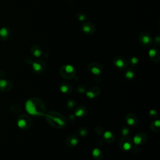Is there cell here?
I'll return each mask as SVG.
<instances>
[{"instance_id": "obj_12", "label": "cell", "mask_w": 160, "mask_h": 160, "mask_svg": "<svg viewBox=\"0 0 160 160\" xmlns=\"http://www.w3.org/2000/svg\"><path fill=\"white\" fill-rule=\"evenodd\" d=\"M104 138L105 140H108V139H111L113 138V134L110 131H106L104 133Z\"/></svg>"}, {"instance_id": "obj_7", "label": "cell", "mask_w": 160, "mask_h": 160, "mask_svg": "<svg viewBox=\"0 0 160 160\" xmlns=\"http://www.w3.org/2000/svg\"><path fill=\"white\" fill-rule=\"evenodd\" d=\"M130 117L127 116L126 118V121H127V123L130 125V126H133L135 123H136V121L134 119V117H131V115L130 114Z\"/></svg>"}, {"instance_id": "obj_3", "label": "cell", "mask_w": 160, "mask_h": 160, "mask_svg": "<svg viewBox=\"0 0 160 160\" xmlns=\"http://www.w3.org/2000/svg\"><path fill=\"white\" fill-rule=\"evenodd\" d=\"M11 34L10 30L7 27H3L0 30V39L3 41H6L8 39Z\"/></svg>"}, {"instance_id": "obj_15", "label": "cell", "mask_w": 160, "mask_h": 160, "mask_svg": "<svg viewBox=\"0 0 160 160\" xmlns=\"http://www.w3.org/2000/svg\"><path fill=\"white\" fill-rule=\"evenodd\" d=\"M78 139L76 138V137H74L73 138H71L70 140V144L71 146H76V145L78 144Z\"/></svg>"}, {"instance_id": "obj_21", "label": "cell", "mask_w": 160, "mask_h": 160, "mask_svg": "<svg viewBox=\"0 0 160 160\" xmlns=\"http://www.w3.org/2000/svg\"><path fill=\"white\" fill-rule=\"evenodd\" d=\"M131 63L133 64H136L137 62H138V60H137V59L136 58H133L131 59Z\"/></svg>"}, {"instance_id": "obj_16", "label": "cell", "mask_w": 160, "mask_h": 160, "mask_svg": "<svg viewBox=\"0 0 160 160\" xmlns=\"http://www.w3.org/2000/svg\"><path fill=\"white\" fill-rule=\"evenodd\" d=\"M128 133H129V129L127 127L124 128L122 130V134L123 136H126Z\"/></svg>"}, {"instance_id": "obj_19", "label": "cell", "mask_w": 160, "mask_h": 160, "mask_svg": "<svg viewBox=\"0 0 160 160\" xmlns=\"http://www.w3.org/2000/svg\"><path fill=\"white\" fill-rule=\"evenodd\" d=\"M154 124L155 125V126L156 127H157V128H159L160 126V121L159 120H156L155 121V122H154Z\"/></svg>"}, {"instance_id": "obj_4", "label": "cell", "mask_w": 160, "mask_h": 160, "mask_svg": "<svg viewBox=\"0 0 160 160\" xmlns=\"http://www.w3.org/2000/svg\"><path fill=\"white\" fill-rule=\"evenodd\" d=\"M143 141V138L141 137V136L140 134H137L134 137L133 139V142L135 145H140Z\"/></svg>"}, {"instance_id": "obj_1", "label": "cell", "mask_w": 160, "mask_h": 160, "mask_svg": "<svg viewBox=\"0 0 160 160\" xmlns=\"http://www.w3.org/2000/svg\"><path fill=\"white\" fill-rule=\"evenodd\" d=\"M31 120L28 116L26 115H21L17 120V124L21 129H26L28 128L31 124Z\"/></svg>"}, {"instance_id": "obj_9", "label": "cell", "mask_w": 160, "mask_h": 160, "mask_svg": "<svg viewBox=\"0 0 160 160\" xmlns=\"http://www.w3.org/2000/svg\"><path fill=\"white\" fill-rule=\"evenodd\" d=\"M33 69L34 70V71H36V72H39L41 70V66L40 63H38V62L36 63H34L33 65Z\"/></svg>"}, {"instance_id": "obj_22", "label": "cell", "mask_w": 160, "mask_h": 160, "mask_svg": "<svg viewBox=\"0 0 160 160\" xmlns=\"http://www.w3.org/2000/svg\"><path fill=\"white\" fill-rule=\"evenodd\" d=\"M156 111L155 110H151L149 111V114H150V115H155L156 114Z\"/></svg>"}, {"instance_id": "obj_14", "label": "cell", "mask_w": 160, "mask_h": 160, "mask_svg": "<svg viewBox=\"0 0 160 160\" xmlns=\"http://www.w3.org/2000/svg\"><path fill=\"white\" fill-rule=\"evenodd\" d=\"M91 72L93 73L94 75H98L99 74L101 73V71H100V69L98 68H96V67H93L91 68Z\"/></svg>"}, {"instance_id": "obj_11", "label": "cell", "mask_w": 160, "mask_h": 160, "mask_svg": "<svg viewBox=\"0 0 160 160\" xmlns=\"http://www.w3.org/2000/svg\"><path fill=\"white\" fill-rule=\"evenodd\" d=\"M131 148V145L130 142H125L123 145V148L125 151H129Z\"/></svg>"}, {"instance_id": "obj_20", "label": "cell", "mask_w": 160, "mask_h": 160, "mask_svg": "<svg viewBox=\"0 0 160 160\" xmlns=\"http://www.w3.org/2000/svg\"><path fill=\"white\" fill-rule=\"evenodd\" d=\"M79 133L83 136H85L87 134V131H86V130H81Z\"/></svg>"}, {"instance_id": "obj_8", "label": "cell", "mask_w": 160, "mask_h": 160, "mask_svg": "<svg viewBox=\"0 0 160 160\" xmlns=\"http://www.w3.org/2000/svg\"><path fill=\"white\" fill-rule=\"evenodd\" d=\"M115 65L118 68H122L124 66V62L121 59H118L115 62Z\"/></svg>"}, {"instance_id": "obj_17", "label": "cell", "mask_w": 160, "mask_h": 160, "mask_svg": "<svg viewBox=\"0 0 160 160\" xmlns=\"http://www.w3.org/2000/svg\"><path fill=\"white\" fill-rule=\"evenodd\" d=\"M86 95L89 98H93L94 97H95V94L92 91H88L86 93Z\"/></svg>"}, {"instance_id": "obj_5", "label": "cell", "mask_w": 160, "mask_h": 160, "mask_svg": "<svg viewBox=\"0 0 160 160\" xmlns=\"http://www.w3.org/2000/svg\"><path fill=\"white\" fill-rule=\"evenodd\" d=\"M85 114V109L82 108H79L76 110L75 112V115L77 117H82Z\"/></svg>"}, {"instance_id": "obj_10", "label": "cell", "mask_w": 160, "mask_h": 160, "mask_svg": "<svg viewBox=\"0 0 160 160\" xmlns=\"http://www.w3.org/2000/svg\"><path fill=\"white\" fill-rule=\"evenodd\" d=\"M60 91L63 93H67L68 91V86L66 84H63L60 86Z\"/></svg>"}, {"instance_id": "obj_2", "label": "cell", "mask_w": 160, "mask_h": 160, "mask_svg": "<svg viewBox=\"0 0 160 160\" xmlns=\"http://www.w3.org/2000/svg\"><path fill=\"white\" fill-rule=\"evenodd\" d=\"M12 84L8 80L0 79V91L6 92L11 89Z\"/></svg>"}, {"instance_id": "obj_18", "label": "cell", "mask_w": 160, "mask_h": 160, "mask_svg": "<svg viewBox=\"0 0 160 160\" xmlns=\"http://www.w3.org/2000/svg\"><path fill=\"white\" fill-rule=\"evenodd\" d=\"M74 105H75V103H74L73 102L72 100L69 101V102H68V107L73 108V107L74 106Z\"/></svg>"}, {"instance_id": "obj_13", "label": "cell", "mask_w": 160, "mask_h": 160, "mask_svg": "<svg viewBox=\"0 0 160 160\" xmlns=\"http://www.w3.org/2000/svg\"><path fill=\"white\" fill-rule=\"evenodd\" d=\"M134 73L131 71H128L126 72V77L127 79H133L134 77Z\"/></svg>"}, {"instance_id": "obj_6", "label": "cell", "mask_w": 160, "mask_h": 160, "mask_svg": "<svg viewBox=\"0 0 160 160\" xmlns=\"http://www.w3.org/2000/svg\"><path fill=\"white\" fill-rule=\"evenodd\" d=\"M101 153H102V152H101L99 149L95 148V149H93V157L95 158L96 159V158H99L100 157V155H101Z\"/></svg>"}]
</instances>
